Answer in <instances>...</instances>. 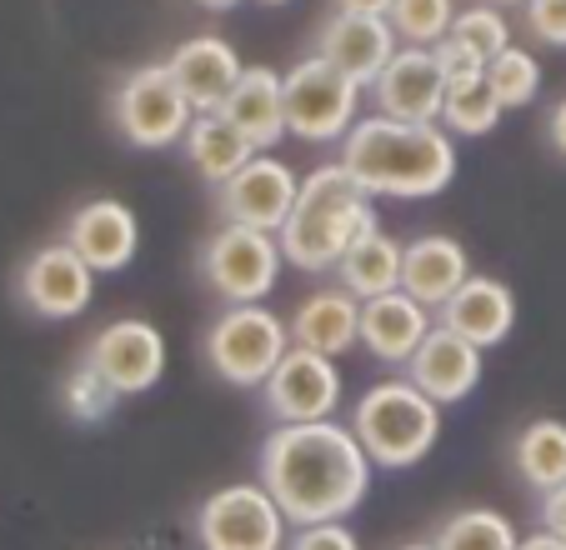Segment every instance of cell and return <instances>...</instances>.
Returning <instances> with one entry per match:
<instances>
[{"mask_svg":"<svg viewBox=\"0 0 566 550\" xmlns=\"http://www.w3.org/2000/svg\"><path fill=\"white\" fill-rule=\"evenodd\" d=\"M261 486L276 496L291 526L311 520H346L371 496L376 461L366 455L352 425L326 421H276L256 455Z\"/></svg>","mask_w":566,"mask_h":550,"instance_id":"cell-1","label":"cell"},{"mask_svg":"<svg viewBox=\"0 0 566 550\" xmlns=\"http://www.w3.org/2000/svg\"><path fill=\"white\" fill-rule=\"evenodd\" d=\"M342 166L371 195L431 201L457 180V140L441 120H396L376 110L346 130Z\"/></svg>","mask_w":566,"mask_h":550,"instance_id":"cell-2","label":"cell"},{"mask_svg":"<svg viewBox=\"0 0 566 550\" xmlns=\"http://www.w3.org/2000/svg\"><path fill=\"white\" fill-rule=\"evenodd\" d=\"M376 195L366 191L361 180L342 166V160H326L311 176H301L296 205H291L286 225H281V255L286 265L306 275L336 271L342 255L361 241L366 231H376Z\"/></svg>","mask_w":566,"mask_h":550,"instance_id":"cell-3","label":"cell"},{"mask_svg":"<svg viewBox=\"0 0 566 550\" xmlns=\"http://www.w3.org/2000/svg\"><path fill=\"white\" fill-rule=\"evenodd\" d=\"M352 431L381 470L421 466L441 441V405L411 381H376L352 411Z\"/></svg>","mask_w":566,"mask_h":550,"instance_id":"cell-4","label":"cell"},{"mask_svg":"<svg viewBox=\"0 0 566 550\" xmlns=\"http://www.w3.org/2000/svg\"><path fill=\"white\" fill-rule=\"evenodd\" d=\"M291 346H296V340H291V320H281L276 310H266L261 300L226 306L201 340L206 366H211L226 385H241V391H261L266 376L276 371Z\"/></svg>","mask_w":566,"mask_h":550,"instance_id":"cell-5","label":"cell"},{"mask_svg":"<svg viewBox=\"0 0 566 550\" xmlns=\"http://www.w3.org/2000/svg\"><path fill=\"white\" fill-rule=\"evenodd\" d=\"M281 91H286V130L306 146L346 140L361 110V85L326 55H306L301 65H291L281 75Z\"/></svg>","mask_w":566,"mask_h":550,"instance_id":"cell-6","label":"cell"},{"mask_svg":"<svg viewBox=\"0 0 566 550\" xmlns=\"http://www.w3.org/2000/svg\"><path fill=\"white\" fill-rule=\"evenodd\" d=\"M111 120H116V130L136 150H166L186 140L196 106L176 85L171 65L160 61V65H136L130 75H120L116 96H111Z\"/></svg>","mask_w":566,"mask_h":550,"instance_id":"cell-7","label":"cell"},{"mask_svg":"<svg viewBox=\"0 0 566 550\" xmlns=\"http://www.w3.org/2000/svg\"><path fill=\"white\" fill-rule=\"evenodd\" d=\"M281 235L261 225L226 221L211 241L201 245V281L226 300V306H247L266 300L281 281Z\"/></svg>","mask_w":566,"mask_h":550,"instance_id":"cell-8","label":"cell"},{"mask_svg":"<svg viewBox=\"0 0 566 550\" xmlns=\"http://www.w3.org/2000/svg\"><path fill=\"white\" fill-rule=\"evenodd\" d=\"M291 520L281 516L276 496L261 480L221 486L196 510V540L201 550H286Z\"/></svg>","mask_w":566,"mask_h":550,"instance_id":"cell-9","label":"cell"},{"mask_svg":"<svg viewBox=\"0 0 566 550\" xmlns=\"http://www.w3.org/2000/svg\"><path fill=\"white\" fill-rule=\"evenodd\" d=\"M15 296L41 320H75L96 300V271L71 241H51L15 271Z\"/></svg>","mask_w":566,"mask_h":550,"instance_id":"cell-10","label":"cell"},{"mask_svg":"<svg viewBox=\"0 0 566 550\" xmlns=\"http://www.w3.org/2000/svg\"><path fill=\"white\" fill-rule=\"evenodd\" d=\"M86 360L120 395H146L166 376V336L146 316H120L91 336Z\"/></svg>","mask_w":566,"mask_h":550,"instance_id":"cell-11","label":"cell"},{"mask_svg":"<svg viewBox=\"0 0 566 550\" xmlns=\"http://www.w3.org/2000/svg\"><path fill=\"white\" fill-rule=\"evenodd\" d=\"M296 191H301L296 170H291L281 156L256 150L231 180L216 186V211H221V221H235V225L281 231L286 215H291V205H296Z\"/></svg>","mask_w":566,"mask_h":550,"instance_id":"cell-12","label":"cell"},{"mask_svg":"<svg viewBox=\"0 0 566 550\" xmlns=\"http://www.w3.org/2000/svg\"><path fill=\"white\" fill-rule=\"evenodd\" d=\"M342 371H336V356H321V350L291 346L281 356V366L266 376L261 385V401L276 421H326L342 405Z\"/></svg>","mask_w":566,"mask_h":550,"instance_id":"cell-13","label":"cell"},{"mask_svg":"<svg viewBox=\"0 0 566 550\" xmlns=\"http://www.w3.org/2000/svg\"><path fill=\"white\" fill-rule=\"evenodd\" d=\"M371 96L381 116L396 120H441V96H447V65L431 45H396L386 71L371 81Z\"/></svg>","mask_w":566,"mask_h":550,"instance_id":"cell-14","label":"cell"},{"mask_svg":"<svg viewBox=\"0 0 566 550\" xmlns=\"http://www.w3.org/2000/svg\"><path fill=\"white\" fill-rule=\"evenodd\" d=\"M401 371H407V381L421 385L437 405H457L481 385V346H471L467 336H457L451 326L437 320V326L427 330V340L417 346V356H411Z\"/></svg>","mask_w":566,"mask_h":550,"instance_id":"cell-15","label":"cell"},{"mask_svg":"<svg viewBox=\"0 0 566 550\" xmlns=\"http://www.w3.org/2000/svg\"><path fill=\"white\" fill-rule=\"evenodd\" d=\"M437 320L441 326H451L457 336H467L471 346L496 350L516 330V296H512L506 281L471 271L467 281H461V286L437 306Z\"/></svg>","mask_w":566,"mask_h":550,"instance_id":"cell-16","label":"cell"},{"mask_svg":"<svg viewBox=\"0 0 566 550\" xmlns=\"http://www.w3.org/2000/svg\"><path fill=\"white\" fill-rule=\"evenodd\" d=\"M65 241L86 255V265L96 275H120L140 251V221L126 201H86L65 225Z\"/></svg>","mask_w":566,"mask_h":550,"instance_id":"cell-17","label":"cell"},{"mask_svg":"<svg viewBox=\"0 0 566 550\" xmlns=\"http://www.w3.org/2000/svg\"><path fill=\"white\" fill-rule=\"evenodd\" d=\"M401 35L386 15H356V11H336L332 21L321 25V51L332 65H342L361 91H371V81L386 71V61L396 55Z\"/></svg>","mask_w":566,"mask_h":550,"instance_id":"cell-18","label":"cell"},{"mask_svg":"<svg viewBox=\"0 0 566 550\" xmlns=\"http://www.w3.org/2000/svg\"><path fill=\"white\" fill-rule=\"evenodd\" d=\"M431 326H437L431 306H421V300L401 286L386 290V296L361 300V346L371 350L381 366H407Z\"/></svg>","mask_w":566,"mask_h":550,"instance_id":"cell-19","label":"cell"},{"mask_svg":"<svg viewBox=\"0 0 566 550\" xmlns=\"http://www.w3.org/2000/svg\"><path fill=\"white\" fill-rule=\"evenodd\" d=\"M166 65H171L176 85L186 91V101L196 110H221L226 96L235 91V81H241V71H247L226 35H191V41H181L166 55Z\"/></svg>","mask_w":566,"mask_h":550,"instance_id":"cell-20","label":"cell"},{"mask_svg":"<svg viewBox=\"0 0 566 550\" xmlns=\"http://www.w3.org/2000/svg\"><path fill=\"white\" fill-rule=\"evenodd\" d=\"M221 116L231 120V126L241 130L256 150H271L281 136H291L286 130V91H281V71H271V65H247L241 81H235V91L226 96Z\"/></svg>","mask_w":566,"mask_h":550,"instance_id":"cell-21","label":"cell"},{"mask_svg":"<svg viewBox=\"0 0 566 550\" xmlns=\"http://www.w3.org/2000/svg\"><path fill=\"white\" fill-rule=\"evenodd\" d=\"M291 340L321 356H346L352 346H361V296H352L346 286L306 296L291 310Z\"/></svg>","mask_w":566,"mask_h":550,"instance_id":"cell-22","label":"cell"},{"mask_svg":"<svg viewBox=\"0 0 566 550\" xmlns=\"http://www.w3.org/2000/svg\"><path fill=\"white\" fill-rule=\"evenodd\" d=\"M467 275H471V255L457 235L431 231L417 235L411 245H401V290H411L421 306L437 310Z\"/></svg>","mask_w":566,"mask_h":550,"instance_id":"cell-23","label":"cell"},{"mask_svg":"<svg viewBox=\"0 0 566 550\" xmlns=\"http://www.w3.org/2000/svg\"><path fill=\"white\" fill-rule=\"evenodd\" d=\"M506 45H512V25H506L502 6L476 0L471 11H457L451 31L441 35L431 51H437V61L447 65V75H451V71H486Z\"/></svg>","mask_w":566,"mask_h":550,"instance_id":"cell-24","label":"cell"},{"mask_svg":"<svg viewBox=\"0 0 566 550\" xmlns=\"http://www.w3.org/2000/svg\"><path fill=\"white\" fill-rule=\"evenodd\" d=\"M181 146H186V156H191L196 176H201L206 186L231 180L235 170L256 156V146H251V140L221 116V110H196V120H191V130H186Z\"/></svg>","mask_w":566,"mask_h":550,"instance_id":"cell-25","label":"cell"},{"mask_svg":"<svg viewBox=\"0 0 566 550\" xmlns=\"http://www.w3.org/2000/svg\"><path fill=\"white\" fill-rule=\"evenodd\" d=\"M506 106L496 101L492 81H486V71H451L447 75V96H441V126L451 130V136H492L496 126H502Z\"/></svg>","mask_w":566,"mask_h":550,"instance_id":"cell-26","label":"cell"},{"mask_svg":"<svg viewBox=\"0 0 566 550\" xmlns=\"http://www.w3.org/2000/svg\"><path fill=\"white\" fill-rule=\"evenodd\" d=\"M512 466L522 476V486L536 490V496L562 486L566 480V421H552V415L526 421L512 441Z\"/></svg>","mask_w":566,"mask_h":550,"instance_id":"cell-27","label":"cell"},{"mask_svg":"<svg viewBox=\"0 0 566 550\" xmlns=\"http://www.w3.org/2000/svg\"><path fill=\"white\" fill-rule=\"evenodd\" d=\"M336 275H342V286L352 290V296H361V300L386 296V290L401 286V245L376 225V231H366L361 241L342 255Z\"/></svg>","mask_w":566,"mask_h":550,"instance_id":"cell-28","label":"cell"},{"mask_svg":"<svg viewBox=\"0 0 566 550\" xmlns=\"http://www.w3.org/2000/svg\"><path fill=\"white\" fill-rule=\"evenodd\" d=\"M431 546L437 550H516L522 536H516L512 516H502V510L467 506V510H457V516L441 520V530H437Z\"/></svg>","mask_w":566,"mask_h":550,"instance_id":"cell-29","label":"cell"},{"mask_svg":"<svg viewBox=\"0 0 566 550\" xmlns=\"http://www.w3.org/2000/svg\"><path fill=\"white\" fill-rule=\"evenodd\" d=\"M116 401H120V391L91 366L86 356H81V366L61 381V411L71 415L75 425H101L111 411H116Z\"/></svg>","mask_w":566,"mask_h":550,"instance_id":"cell-30","label":"cell"},{"mask_svg":"<svg viewBox=\"0 0 566 550\" xmlns=\"http://www.w3.org/2000/svg\"><path fill=\"white\" fill-rule=\"evenodd\" d=\"M486 81H492L496 101H502L506 110H522L542 96V61H536L532 51H522V45H506V51L486 65Z\"/></svg>","mask_w":566,"mask_h":550,"instance_id":"cell-31","label":"cell"},{"mask_svg":"<svg viewBox=\"0 0 566 550\" xmlns=\"http://www.w3.org/2000/svg\"><path fill=\"white\" fill-rule=\"evenodd\" d=\"M386 21L407 45H437L457 21V0H391Z\"/></svg>","mask_w":566,"mask_h":550,"instance_id":"cell-32","label":"cell"},{"mask_svg":"<svg viewBox=\"0 0 566 550\" xmlns=\"http://www.w3.org/2000/svg\"><path fill=\"white\" fill-rule=\"evenodd\" d=\"M522 21L532 31V41L552 45V51H566V0H526Z\"/></svg>","mask_w":566,"mask_h":550,"instance_id":"cell-33","label":"cell"},{"mask_svg":"<svg viewBox=\"0 0 566 550\" xmlns=\"http://www.w3.org/2000/svg\"><path fill=\"white\" fill-rule=\"evenodd\" d=\"M286 550H361V540L352 536L346 520H311V526L291 530Z\"/></svg>","mask_w":566,"mask_h":550,"instance_id":"cell-34","label":"cell"},{"mask_svg":"<svg viewBox=\"0 0 566 550\" xmlns=\"http://www.w3.org/2000/svg\"><path fill=\"white\" fill-rule=\"evenodd\" d=\"M536 520H542V530H552V536L566 540V480H562V486H552V490H542Z\"/></svg>","mask_w":566,"mask_h":550,"instance_id":"cell-35","label":"cell"},{"mask_svg":"<svg viewBox=\"0 0 566 550\" xmlns=\"http://www.w3.org/2000/svg\"><path fill=\"white\" fill-rule=\"evenodd\" d=\"M546 136H552V150L566 160V96L546 110Z\"/></svg>","mask_w":566,"mask_h":550,"instance_id":"cell-36","label":"cell"},{"mask_svg":"<svg viewBox=\"0 0 566 550\" xmlns=\"http://www.w3.org/2000/svg\"><path fill=\"white\" fill-rule=\"evenodd\" d=\"M336 11H356V15H386L391 0H332Z\"/></svg>","mask_w":566,"mask_h":550,"instance_id":"cell-37","label":"cell"},{"mask_svg":"<svg viewBox=\"0 0 566 550\" xmlns=\"http://www.w3.org/2000/svg\"><path fill=\"white\" fill-rule=\"evenodd\" d=\"M516 550H566V540L552 536V530H536V536H522V546Z\"/></svg>","mask_w":566,"mask_h":550,"instance_id":"cell-38","label":"cell"},{"mask_svg":"<svg viewBox=\"0 0 566 550\" xmlns=\"http://www.w3.org/2000/svg\"><path fill=\"white\" fill-rule=\"evenodd\" d=\"M196 6H201V11H235L241 0H196Z\"/></svg>","mask_w":566,"mask_h":550,"instance_id":"cell-39","label":"cell"},{"mask_svg":"<svg viewBox=\"0 0 566 550\" xmlns=\"http://www.w3.org/2000/svg\"><path fill=\"white\" fill-rule=\"evenodd\" d=\"M396 550H437L431 540H411V546H396Z\"/></svg>","mask_w":566,"mask_h":550,"instance_id":"cell-40","label":"cell"},{"mask_svg":"<svg viewBox=\"0 0 566 550\" xmlns=\"http://www.w3.org/2000/svg\"><path fill=\"white\" fill-rule=\"evenodd\" d=\"M492 6H526V0H492Z\"/></svg>","mask_w":566,"mask_h":550,"instance_id":"cell-41","label":"cell"},{"mask_svg":"<svg viewBox=\"0 0 566 550\" xmlns=\"http://www.w3.org/2000/svg\"><path fill=\"white\" fill-rule=\"evenodd\" d=\"M261 6H291V0H261Z\"/></svg>","mask_w":566,"mask_h":550,"instance_id":"cell-42","label":"cell"}]
</instances>
